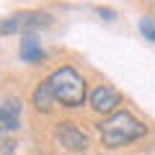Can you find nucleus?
<instances>
[{"instance_id":"1","label":"nucleus","mask_w":155,"mask_h":155,"mask_svg":"<svg viewBox=\"0 0 155 155\" xmlns=\"http://www.w3.org/2000/svg\"><path fill=\"white\" fill-rule=\"evenodd\" d=\"M98 132H101V142L106 147L116 150V147H124V145H132L137 142L140 137H145V124L137 122L129 111H116L111 114L106 122L98 124Z\"/></svg>"},{"instance_id":"2","label":"nucleus","mask_w":155,"mask_h":155,"mask_svg":"<svg viewBox=\"0 0 155 155\" xmlns=\"http://www.w3.org/2000/svg\"><path fill=\"white\" fill-rule=\"evenodd\" d=\"M47 80L54 91L57 104L67 106V109H78V106L85 104V80L75 67H60Z\"/></svg>"},{"instance_id":"3","label":"nucleus","mask_w":155,"mask_h":155,"mask_svg":"<svg viewBox=\"0 0 155 155\" xmlns=\"http://www.w3.org/2000/svg\"><path fill=\"white\" fill-rule=\"evenodd\" d=\"M52 26V16L49 13H39V11H23L16 16L0 18V36L8 34H31L39 28H49Z\"/></svg>"},{"instance_id":"4","label":"nucleus","mask_w":155,"mask_h":155,"mask_svg":"<svg viewBox=\"0 0 155 155\" xmlns=\"http://www.w3.org/2000/svg\"><path fill=\"white\" fill-rule=\"evenodd\" d=\"M54 137H57V142H60V147L70 150V153H85V150H88V137H85L72 122L57 124Z\"/></svg>"},{"instance_id":"5","label":"nucleus","mask_w":155,"mask_h":155,"mask_svg":"<svg viewBox=\"0 0 155 155\" xmlns=\"http://www.w3.org/2000/svg\"><path fill=\"white\" fill-rule=\"evenodd\" d=\"M119 104H122V96H119V91L111 88V85H101V88H96L91 93V106L98 114H114L119 109Z\"/></svg>"},{"instance_id":"6","label":"nucleus","mask_w":155,"mask_h":155,"mask_svg":"<svg viewBox=\"0 0 155 155\" xmlns=\"http://www.w3.org/2000/svg\"><path fill=\"white\" fill-rule=\"evenodd\" d=\"M21 111H23V104L18 98L0 101V129L16 132V129L21 127Z\"/></svg>"},{"instance_id":"7","label":"nucleus","mask_w":155,"mask_h":155,"mask_svg":"<svg viewBox=\"0 0 155 155\" xmlns=\"http://www.w3.org/2000/svg\"><path fill=\"white\" fill-rule=\"evenodd\" d=\"M31 101H34V106H36V111H41V114H49V111H52V106L57 104V98H54V91H52L49 80H44V83L36 85Z\"/></svg>"},{"instance_id":"8","label":"nucleus","mask_w":155,"mask_h":155,"mask_svg":"<svg viewBox=\"0 0 155 155\" xmlns=\"http://www.w3.org/2000/svg\"><path fill=\"white\" fill-rule=\"evenodd\" d=\"M18 54H21L23 62H28V65H39V62H44L47 60V52L41 49V44H39L36 39L26 36L21 41V49H18Z\"/></svg>"},{"instance_id":"9","label":"nucleus","mask_w":155,"mask_h":155,"mask_svg":"<svg viewBox=\"0 0 155 155\" xmlns=\"http://www.w3.org/2000/svg\"><path fill=\"white\" fill-rule=\"evenodd\" d=\"M140 31L145 34V39L155 41V18H142L140 21Z\"/></svg>"},{"instance_id":"10","label":"nucleus","mask_w":155,"mask_h":155,"mask_svg":"<svg viewBox=\"0 0 155 155\" xmlns=\"http://www.w3.org/2000/svg\"><path fill=\"white\" fill-rule=\"evenodd\" d=\"M96 11H98L101 18H109V21H111V18H116V13L111 11V8H96Z\"/></svg>"}]
</instances>
